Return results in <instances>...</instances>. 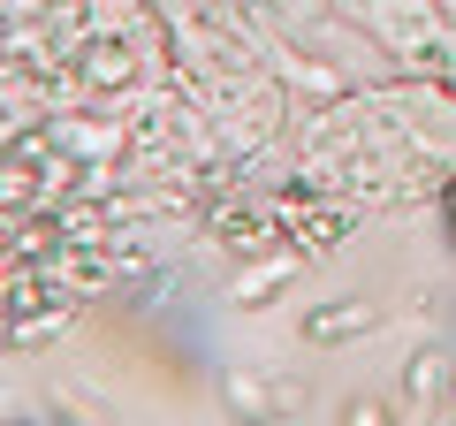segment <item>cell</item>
<instances>
[{
	"instance_id": "1",
	"label": "cell",
	"mask_w": 456,
	"mask_h": 426,
	"mask_svg": "<svg viewBox=\"0 0 456 426\" xmlns=\"http://www.w3.org/2000/svg\"><path fill=\"white\" fill-rule=\"evenodd\" d=\"M342 328H373V312H365V305H335V312H312V320H305L312 343H342Z\"/></svg>"
}]
</instances>
